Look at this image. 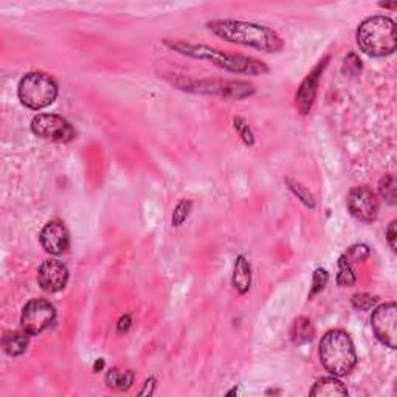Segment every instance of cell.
<instances>
[{
    "mask_svg": "<svg viewBox=\"0 0 397 397\" xmlns=\"http://www.w3.org/2000/svg\"><path fill=\"white\" fill-rule=\"evenodd\" d=\"M207 28L214 36L230 44L250 47L262 53H278L284 49L279 34L266 25L235 19H214L207 22Z\"/></svg>",
    "mask_w": 397,
    "mask_h": 397,
    "instance_id": "6da1fadb",
    "label": "cell"
},
{
    "mask_svg": "<svg viewBox=\"0 0 397 397\" xmlns=\"http://www.w3.org/2000/svg\"><path fill=\"white\" fill-rule=\"evenodd\" d=\"M169 49L188 57H194V60H203L214 64L216 67L231 73L239 75H252V77H258V75H266L268 72V67L259 60H255L252 56H245L239 53H227L218 49H213L209 45L203 44H190V42H180V40H166L165 42Z\"/></svg>",
    "mask_w": 397,
    "mask_h": 397,
    "instance_id": "7a4b0ae2",
    "label": "cell"
},
{
    "mask_svg": "<svg viewBox=\"0 0 397 397\" xmlns=\"http://www.w3.org/2000/svg\"><path fill=\"white\" fill-rule=\"evenodd\" d=\"M318 355L324 370L335 377L351 374L357 365V353L353 338L343 329L326 332L320 340Z\"/></svg>",
    "mask_w": 397,
    "mask_h": 397,
    "instance_id": "3957f363",
    "label": "cell"
},
{
    "mask_svg": "<svg viewBox=\"0 0 397 397\" xmlns=\"http://www.w3.org/2000/svg\"><path fill=\"white\" fill-rule=\"evenodd\" d=\"M357 45L372 57L393 55L397 47L394 21L388 16L368 17L357 28Z\"/></svg>",
    "mask_w": 397,
    "mask_h": 397,
    "instance_id": "277c9868",
    "label": "cell"
},
{
    "mask_svg": "<svg viewBox=\"0 0 397 397\" xmlns=\"http://www.w3.org/2000/svg\"><path fill=\"white\" fill-rule=\"evenodd\" d=\"M17 95L21 103L28 109H45L57 98V83L49 73L30 72L21 79Z\"/></svg>",
    "mask_w": 397,
    "mask_h": 397,
    "instance_id": "5b68a950",
    "label": "cell"
},
{
    "mask_svg": "<svg viewBox=\"0 0 397 397\" xmlns=\"http://www.w3.org/2000/svg\"><path fill=\"white\" fill-rule=\"evenodd\" d=\"M180 89L194 93H207V95H218L222 98L244 99L253 95L255 89L252 84L244 81H222V79H201V81H180L177 83Z\"/></svg>",
    "mask_w": 397,
    "mask_h": 397,
    "instance_id": "8992f818",
    "label": "cell"
},
{
    "mask_svg": "<svg viewBox=\"0 0 397 397\" xmlns=\"http://www.w3.org/2000/svg\"><path fill=\"white\" fill-rule=\"evenodd\" d=\"M31 131L42 140L68 143L77 138V131L70 123L56 114H39L31 120Z\"/></svg>",
    "mask_w": 397,
    "mask_h": 397,
    "instance_id": "52a82bcc",
    "label": "cell"
},
{
    "mask_svg": "<svg viewBox=\"0 0 397 397\" xmlns=\"http://www.w3.org/2000/svg\"><path fill=\"white\" fill-rule=\"evenodd\" d=\"M55 318V306L50 301L42 300V298H36V300L28 301L23 306L21 313V326L30 335H39L53 324Z\"/></svg>",
    "mask_w": 397,
    "mask_h": 397,
    "instance_id": "ba28073f",
    "label": "cell"
},
{
    "mask_svg": "<svg viewBox=\"0 0 397 397\" xmlns=\"http://www.w3.org/2000/svg\"><path fill=\"white\" fill-rule=\"evenodd\" d=\"M346 208L349 214L360 222L371 224L379 216V198L370 186H357L348 192Z\"/></svg>",
    "mask_w": 397,
    "mask_h": 397,
    "instance_id": "9c48e42d",
    "label": "cell"
},
{
    "mask_svg": "<svg viewBox=\"0 0 397 397\" xmlns=\"http://www.w3.org/2000/svg\"><path fill=\"white\" fill-rule=\"evenodd\" d=\"M371 328L379 342L389 349H396L397 340V307L396 303H385L371 315Z\"/></svg>",
    "mask_w": 397,
    "mask_h": 397,
    "instance_id": "30bf717a",
    "label": "cell"
},
{
    "mask_svg": "<svg viewBox=\"0 0 397 397\" xmlns=\"http://www.w3.org/2000/svg\"><path fill=\"white\" fill-rule=\"evenodd\" d=\"M38 283L40 289L56 294L66 289L68 283V268L60 259H45L38 270Z\"/></svg>",
    "mask_w": 397,
    "mask_h": 397,
    "instance_id": "8fae6325",
    "label": "cell"
},
{
    "mask_svg": "<svg viewBox=\"0 0 397 397\" xmlns=\"http://www.w3.org/2000/svg\"><path fill=\"white\" fill-rule=\"evenodd\" d=\"M329 56H326L323 61L318 62V66L315 67L307 77L303 79V83L300 84L296 90L295 95V104L296 109L300 110L303 115H307L311 112V109L315 103V98H317L318 93V84H320V78L323 75V70L328 66Z\"/></svg>",
    "mask_w": 397,
    "mask_h": 397,
    "instance_id": "7c38bea8",
    "label": "cell"
},
{
    "mask_svg": "<svg viewBox=\"0 0 397 397\" xmlns=\"http://www.w3.org/2000/svg\"><path fill=\"white\" fill-rule=\"evenodd\" d=\"M39 241L42 248L50 255H62L70 247V235L67 227L61 220H50L40 230Z\"/></svg>",
    "mask_w": 397,
    "mask_h": 397,
    "instance_id": "4fadbf2b",
    "label": "cell"
},
{
    "mask_svg": "<svg viewBox=\"0 0 397 397\" xmlns=\"http://www.w3.org/2000/svg\"><path fill=\"white\" fill-rule=\"evenodd\" d=\"M231 283L233 287L241 295H245L250 290V285H252V267H250V262L244 255H239L235 261Z\"/></svg>",
    "mask_w": 397,
    "mask_h": 397,
    "instance_id": "5bb4252c",
    "label": "cell"
},
{
    "mask_svg": "<svg viewBox=\"0 0 397 397\" xmlns=\"http://www.w3.org/2000/svg\"><path fill=\"white\" fill-rule=\"evenodd\" d=\"M349 391L344 387L343 382L338 381V377H320L313 383L312 389L309 391V396L312 397H334V396H348Z\"/></svg>",
    "mask_w": 397,
    "mask_h": 397,
    "instance_id": "9a60e30c",
    "label": "cell"
},
{
    "mask_svg": "<svg viewBox=\"0 0 397 397\" xmlns=\"http://www.w3.org/2000/svg\"><path fill=\"white\" fill-rule=\"evenodd\" d=\"M30 344V334L22 329L14 332H7L2 338V346L3 351L7 353L11 357H19L28 349Z\"/></svg>",
    "mask_w": 397,
    "mask_h": 397,
    "instance_id": "2e32d148",
    "label": "cell"
},
{
    "mask_svg": "<svg viewBox=\"0 0 397 397\" xmlns=\"http://www.w3.org/2000/svg\"><path fill=\"white\" fill-rule=\"evenodd\" d=\"M313 337H315V328H313L312 321L307 317L295 318L290 329L292 342L298 344V346H301V344L311 343L313 340Z\"/></svg>",
    "mask_w": 397,
    "mask_h": 397,
    "instance_id": "e0dca14e",
    "label": "cell"
},
{
    "mask_svg": "<svg viewBox=\"0 0 397 397\" xmlns=\"http://www.w3.org/2000/svg\"><path fill=\"white\" fill-rule=\"evenodd\" d=\"M106 383L109 388H114L116 391H127L133 383V372L112 368L106 376Z\"/></svg>",
    "mask_w": 397,
    "mask_h": 397,
    "instance_id": "ac0fdd59",
    "label": "cell"
},
{
    "mask_svg": "<svg viewBox=\"0 0 397 397\" xmlns=\"http://www.w3.org/2000/svg\"><path fill=\"white\" fill-rule=\"evenodd\" d=\"M355 281H357V277H355L351 264H349V261L344 256H340V259H338L337 284L340 287H353Z\"/></svg>",
    "mask_w": 397,
    "mask_h": 397,
    "instance_id": "d6986e66",
    "label": "cell"
},
{
    "mask_svg": "<svg viewBox=\"0 0 397 397\" xmlns=\"http://www.w3.org/2000/svg\"><path fill=\"white\" fill-rule=\"evenodd\" d=\"M285 183L289 185V190L294 192V194L300 198V201L305 203L307 208L315 209V207H317V201H315L313 194L306 188L305 185L296 182V180H294V179H285Z\"/></svg>",
    "mask_w": 397,
    "mask_h": 397,
    "instance_id": "ffe728a7",
    "label": "cell"
},
{
    "mask_svg": "<svg viewBox=\"0 0 397 397\" xmlns=\"http://www.w3.org/2000/svg\"><path fill=\"white\" fill-rule=\"evenodd\" d=\"M379 192H381V196L387 201L391 205H394L396 203V179L394 176H385L381 179V182H379Z\"/></svg>",
    "mask_w": 397,
    "mask_h": 397,
    "instance_id": "44dd1931",
    "label": "cell"
},
{
    "mask_svg": "<svg viewBox=\"0 0 397 397\" xmlns=\"http://www.w3.org/2000/svg\"><path fill=\"white\" fill-rule=\"evenodd\" d=\"M370 255H371V250L366 244H355V245H351L343 256L349 262H361L370 258Z\"/></svg>",
    "mask_w": 397,
    "mask_h": 397,
    "instance_id": "7402d4cb",
    "label": "cell"
},
{
    "mask_svg": "<svg viewBox=\"0 0 397 397\" xmlns=\"http://www.w3.org/2000/svg\"><path fill=\"white\" fill-rule=\"evenodd\" d=\"M191 208H192V202L188 201V198H183V201H180L177 203L176 209H174V213H172V225L174 227L182 225L183 222L188 219V216L191 213Z\"/></svg>",
    "mask_w": 397,
    "mask_h": 397,
    "instance_id": "603a6c76",
    "label": "cell"
},
{
    "mask_svg": "<svg viewBox=\"0 0 397 397\" xmlns=\"http://www.w3.org/2000/svg\"><path fill=\"white\" fill-rule=\"evenodd\" d=\"M328 281H329V273L321 267L317 268L312 275V289H311V294H309V298H313L315 295L320 294V292L326 287Z\"/></svg>",
    "mask_w": 397,
    "mask_h": 397,
    "instance_id": "cb8c5ba5",
    "label": "cell"
},
{
    "mask_svg": "<svg viewBox=\"0 0 397 397\" xmlns=\"http://www.w3.org/2000/svg\"><path fill=\"white\" fill-rule=\"evenodd\" d=\"M351 303L357 311H371L377 305V296L370 294H355L351 298Z\"/></svg>",
    "mask_w": 397,
    "mask_h": 397,
    "instance_id": "d4e9b609",
    "label": "cell"
},
{
    "mask_svg": "<svg viewBox=\"0 0 397 397\" xmlns=\"http://www.w3.org/2000/svg\"><path fill=\"white\" fill-rule=\"evenodd\" d=\"M235 129L238 131L239 137L244 140L245 144H248V146L255 144L253 132H252V129H250L247 121H245L244 118H235Z\"/></svg>",
    "mask_w": 397,
    "mask_h": 397,
    "instance_id": "484cf974",
    "label": "cell"
},
{
    "mask_svg": "<svg viewBox=\"0 0 397 397\" xmlns=\"http://www.w3.org/2000/svg\"><path fill=\"white\" fill-rule=\"evenodd\" d=\"M361 70V61L355 53H349L344 57L343 62V72L346 75H357Z\"/></svg>",
    "mask_w": 397,
    "mask_h": 397,
    "instance_id": "4316f807",
    "label": "cell"
},
{
    "mask_svg": "<svg viewBox=\"0 0 397 397\" xmlns=\"http://www.w3.org/2000/svg\"><path fill=\"white\" fill-rule=\"evenodd\" d=\"M387 241L389 244L391 250H394L396 252V220L391 222L388 225V230H387Z\"/></svg>",
    "mask_w": 397,
    "mask_h": 397,
    "instance_id": "83f0119b",
    "label": "cell"
},
{
    "mask_svg": "<svg viewBox=\"0 0 397 397\" xmlns=\"http://www.w3.org/2000/svg\"><path fill=\"white\" fill-rule=\"evenodd\" d=\"M155 379L154 377H149L148 381L144 382V388L140 391V396H151V394H154V389H155Z\"/></svg>",
    "mask_w": 397,
    "mask_h": 397,
    "instance_id": "f1b7e54d",
    "label": "cell"
},
{
    "mask_svg": "<svg viewBox=\"0 0 397 397\" xmlns=\"http://www.w3.org/2000/svg\"><path fill=\"white\" fill-rule=\"evenodd\" d=\"M129 326H131V317L129 315H125V317H121V320L118 321V332H123V331H127L129 329Z\"/></svg>",
    "mask_w": 397,
    "mask_h": 397,
    "instance_id": "f546056e",
    "label": "cell"
},
{
    "mask_svg": "<svg viewBox=\"0 0 397 397\" xmlns=\"http://www.w3.org/2000/svg\"><path fill=\"white\" fill-rule=\"evenodd\" d=\"M381 7H385V8H396L397 5L396 3H381Z\"/></svg>",
    "mask_w": 397,
    "mask_h": 397,
    "instance_id": "4dcf8cb0",
    "label": "cell"
}]
</instances>
